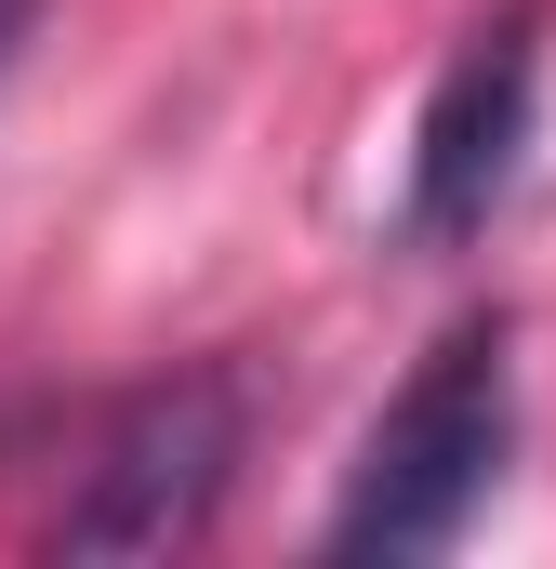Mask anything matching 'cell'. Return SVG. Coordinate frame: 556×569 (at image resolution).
Masks as SVG:
<instances>
[{
	"label": "cell",
	"instance_id": "cell-4",
	"mask_svg": "<svg viewBox=\"0 0 556 569\" xmlns=\"http://www.w3.org/2000/svg\"><path fill=\"white\" fill-rule=\"evenodd\" d=\"M27 27H40V0H0V80H13V53H27Z\"/></svg>",
	"mask_w": 556,
	"mask_h": 569
},
{
	"label": "cell",
	"instance_id": "cell-3",
	"mask_svg": "<svg viewBox=\"0 0 556 569\" xmlns=\"http://www.w3.org/2000/svg\"><path fill=\"white\" fill-rule=\"evenodd\" d=\"M530 120H544V13L517 0V13H490V27L450 53L437 93H424L398 239H411V252H464V239H490V212H504L517 172H530Z\"/></svg>",
	"mask_w": 556,
	"mask_h": 569
},
{
	"label": "cell",
	"instance_id": "cell-2",
	"mask_svg": "<svg viewBox=\"0 0 556 569\" xmlns=\"http://www.w3.org/2000/svg\"><path fill=\"white\" fill-rule=\"evenodd\" d=\"M239 463H252V385L226 358H199V371L120 398L80 437V490L53 503V557H172V543H199L226 517Z\"/></svg>",
	"mask_w": 556,
	"mask_h": 569
},
{
	"label": "cell",
	"instance_id": "cell-1",
	"mask_svg": "<svg viewBox=\"0 0 556 569\" xmlns=\"http://www.w3.org/2000/svg\"><path fill=\"white\" fill-rule=\"evenodd\" d=\"M504 463H517V318L477 305V318H450V331L424 345L411 385L371 411L358 477H345L318 557H345V569H424V557H450V543L490 517Z\"/></svg>",
	"mask_w": 556,
	"mask_h": 569
}]
</instances>
